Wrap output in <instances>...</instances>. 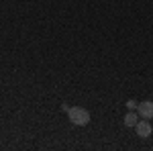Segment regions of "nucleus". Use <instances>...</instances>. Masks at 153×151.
<instances>
[{
  "instance_id": "obj_1",
  "label": "nucleus",
  "mask_w": 153,
  "mask_h": 151,
  "mask_svg": "<svg viewBox=\"0 0 153 151\" xmlns=\"http://www.w3.org/2000/svg\"><path fill=\"white\" fill-rule=\"evenodd\" d=\"M68 116H70L71 125H76V127H86L90 123V112L82 106H71L68 110Z\"/></svg>"
},
{
  "instance_id": "obj_2",
  "label": "nucleus",
  "mask_w": 153,
  "mask_h": 151,
  "mask_svg": "<svg viewBox=\"0 0 153 151\" xmlns=\"http://www.w3.org/2000/svg\"><path fill=\"white\" fill-rule=\"evenodd\" d=\"M135 129H137V135H139L141 139H147V137H149V135L153 133V127L149 125V121H147V118L139 121V123L135 125Z\"/></svg>"
},
{
  "instance_id": "obj_3",
  "label": "nucleus",
  "mask_w": 153,
  "mask_h": 151,
  "mask_svg": "<svg viewBox=\"0 0 153 151\" xmlns=\"http://www.w3.org/2000/svg\"><path fill=\"white\" fill-rule=\"evenodd\" d=\"M137 112H139V116L141 118H153V102L151 100H145V102H141V104H137Z\"/></svg>"
},
{
  "instance_id": "obj_4",
  "label": "nucleus",
  "mask_w": 153,
  "mask_h": 151,
  "mask_svg": "<svg viewBox=\"0 0 153 151\" xmlns=\"http://www.w3.org/2000/svg\"><path fill=\"white\" fill-rule=\"evenodd\" d=\"M123 123H125L127 127H135V125L139 123V112H137V110L127 112V115H125V118H123Z\"/></svg>"
},
{
  "instance_id": "obj_5",
  "label": "nucleus",
  "mask_w": 153,
  "mask_h": 151,
  "mask_svg": "<svg viewBox=\"0 0 153 151\" xmlns=\"http://www.w3.org/2000/svg\"><path fill=\"white\" fill-rule=\"evenodd\" d=\"M127 108L129 110H137V102L135 100H127Z\"/></svg>"
}]
</instances>
